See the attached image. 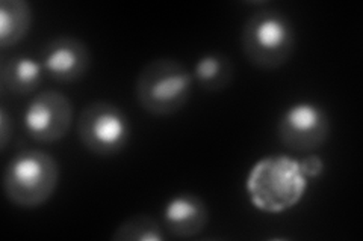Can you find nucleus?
<instances>
[{
	"mask_svg": "<svg viewBox=\"0 0 363 241\" xmlns=\"http://www.w3.org/2000/svg\"><path fill=\"white\" fill-rule=\"evenodd\" d=\"M74 110L70 98L60 90H44L33 97L23 113V127L32 141L55 143L70 133Z\"/></svg>",
	"mask_w": 363,
	"mask_h": 241,
	"instance_id": "obj_7",
	"label": "nucleus"
},
{
	"mask_svg": "<svg viewBox=\"0 0 363 241\" xmlns=\"http://www.w3.org/2000/svg\"><path fill=\"white\" fill-rule=\"evenodd\" d=\"M132 125L121 107L109 101H93L79 114L77 137L91 154L112 157L128 146Z\"/></svg>",
	"mask_w": 363,
	"mask_h": 241,
	"instance_id": "obj_5",
	"label": "nucleus"
},
{
	"mask_svg": "<svg viewBox=\"0 0 363 241\" xmlns=\"http://www.w3.org/2000/svg\"><path fill=\"white\" fill-rule=\"evenodd\" d=\"M277 136L279 141L292 151H315L330 136V118L316 102H295L279 118Z\"/></svg>",
	"mask_w": 363,
	"mask_h": 241,
	"instance_id": "obj_6",
	"label": "nucleus"
},
{
	"mask_svg": "<svg viewBox=\"0 0 363 241\" xmlns=\"http://www.w3.org/2000/svg\"><path fill=\"white\" fill-rule=\"evenodd\" d=\"M33 13L26 0H2L0 2V47H14L28 37L32 28Z\"/></svg>",
	"mask_w": 363,
	"mask_h": 241,
	"instance_id": "obj_11",
	"label": "nucleus"
},
{
	"mask_svg": "<svg viewBox=\"0 0 363 241\" xmlns=\"http://www.w3.org/2000/svg\"><path fill=\"white\" fill-rule=\"evenodd\" d=\"M194 78L188 68L172 57H159L143 66L135 82L138 105L153 117H172L186 106Z\"/></svg>",
	"mask_w": 363,
	"mask_h": 241,
	"instance_id": "obj_2",
	"label": "nucleus"
},
{
	"mask_svg": "<svg viewBox=\"0 0 363 241\" xmlns=\"http://www.w3.org/2000/svg\"><path fill=\"white\" fill-rule=\"evenodd\" d=\"M40 62L53 82L76 83L89 71L91 52L82 40L62 35L44 45Z\"/></svg>",
	"mask_w": 363,
	"mask_h": 241,
	"instance_id": "obj_8",
	"label": "nucleus"
},
{
	"mask_svg": "<svg viewBox=\"0 0 363 241\" xmlns=\"http://www.w3.org/2000/svg\"><path fill=\"white\" fill-rule=\"evenodd\" d=\"M298 163H300V169L306 178H316L324 172V162L318 155L306 157Z\"/></svg>",
	"mask_w": 363,
	"mask_h": 241,
	"instance_id": "obj_15",
	"label": "nucleus"
},
{
	"mask_svg": "<svg viewBox=\"0 0 363 241\" xmlns=\"http://www.w3.org/2000/svg\"><path fill=\"white\" fill-rule=\"evenodd\" d=\"M13 118H11L8 109L2 106L0 107V149H2V153L6 151L11 137H13Z\"/></svg>",
	"mask_w": 363,
	"mask_h": 241,
	"instance_id": "obj_14",
	"label": "nucleus"
},
{
	"mask_svg": "<svg viewBox=\"0 0 363 241\" xmlns=\"http://www.w3.org/2000/svg\"><path fill=\"white\" fill-rule=\"evenodd\" d=\"M253 206L277 214L297 205L308 189L300 163L288 155H268L252 167L245 184Z\"/></svg>",
	"mask_w": 363,
	"mask_h": 241,
	"instance_id": "obj_1",
	"label": "nucleus"
},
{
	"mask_svg": "<svg viewBox=\"0 0 363 241\" xmlns=\"http://www.w3.org/2000/svg\"><path fill=\"white\" fill-rule=\"evenodd\" d=\"M297 45L291 18L277 9L256 11L245 21L241 47L247 61L260 70L272 71L289 62Z\"/></svg>",
	"mask_w": 363,
	"mask_h": 241,
	"instance_id": "obj_4",
	"label": "nucleus"
},
{
	"mask_svg": "<svg viewBox=\"0 0 363 241\" xmlns=\"http://www.w3.org/2000/svg\"><path fill=\"white\" fill-rule=\"evenodd\" d=\"M61 169L55 157L40 149H26L9 160L4 172V192L16 206L33 210L52 199Z\"/></svg>",
	"mask_w": 363,
	"mask_h": 241,
	"instance_id": "obj_3",
	"label": "nucleus"
},
{
	"mask_svg": "<svg viewBox=\"0 0 363 241\" xmlns=\"http://www.w3.org/2000/svg\"><path fill=\"white\" fill-rule=\"evenodd\" d=\"M165 231L176 238H192L201 234L209 223L206 202L194 193L184 192L169 199L164 206Z\"/></svg>",
	"mask_w": 363,
	"mask_h": 241,
	"instance_id": "obj_9",
	"label": "nucleus"
},
{
	"mask_svg": "<svg viewBox=\"0 0 363 241\" xmlns=\"http://www.w3.org/2000/svg\"><path fill=\"white\" fill-rule=\"evenodd\" d=\"M41 62L29 56H9L0 62V83L4 93L25 97L41 86L44 78Z\"/></svg>",
	"mask_w": 363,
	"mask_h": 241,
	"instance_id": "obj_10",
	"label": "nucleus"
},
{
	"mask_svg": "<svg viewBox=\"0 0 363 241\" xmlns=\"http://www.w3.org/2000/svg\"><path fill=\"white\" fill-rule=\"evenodd\" d=\"M113 241H164V229L155 217L149 214H136L123 221L113 234Z\"/></svg>",
	"mask_w": 363,
	"mask_h": 241,
	"instance_id": "obj_13",
	"label": "nucleus"
},
{
	"mask_svg": "<svg viewBox=\"0 0 363 241\" xmlns=\"http://www.w3.org/2000/svg\"><path fill=\"white\" fill-rule=\"evenodd\" d=\"M235 76V65L224 53L212 52L201 56L196 62L192 78L204 93H221L227 89Z\"/></svg>",
	"mask_w": 363,
	"mask_h": 241,
	"instance_id": "obj_12",
	"label": "nucleus"
}]
</instances>
